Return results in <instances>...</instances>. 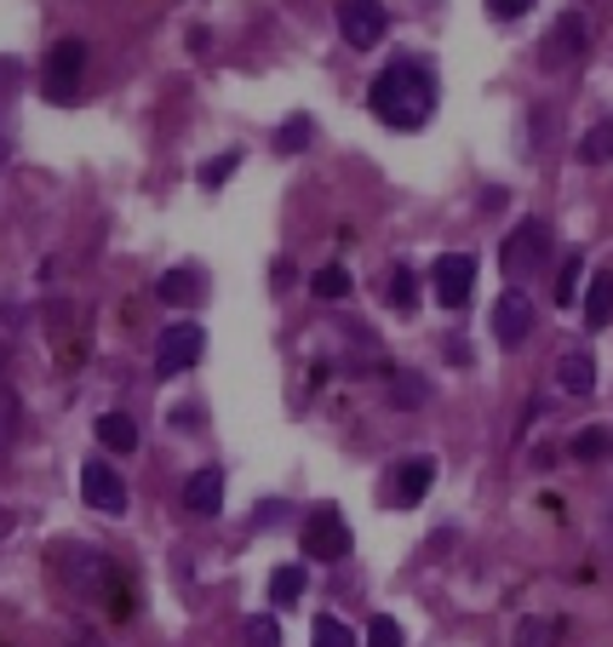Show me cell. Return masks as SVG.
<instances>
[{
	"instance_id": "4",
	"label": "cell",
	"mask_w": 613,
	"mask_h": 647,
	"mask_svg": "<svg viewBox=\"0 0 613 647\" xmlns=\"http://www.w3.org/2000/svg\"><path fill=\"white\" fill-rule=\"evenodd\" d=\"M385 29H390L385 0H338V35H345V47L372 52L385 41Z\"/></svg>"
},
{
	"instance_id": "23",
	"label": "cell",
	"mask_w": 613,
	"mask_h": 647,
	"mask_svg": "<svg viewBox=\"0 0 613 647\" xmlns=\"http://www.w3.org/2000/svg\"><path fill=\"white\" fill-rule=\"evenodd\" d=\"M310 292L327 298V304H338V298L350 292V269H345V264H321L316 276H310Z\"/></svg>"
},
{
	"instance_id": "14",
	"label": "cell",
	"mask_w": 613,
	"mask_h": 647,
	"mask_svg": "<svg viewBox=\"0 0 613 647\" xmlns=\"http://www.w3.org/2000/svg\"><path fill=\"white\" fill-rule=\"evenodd\" d=\"M556 384H562L568 396H591V390H596V361H591L585 350H568V356L556 361Z\"/></svg>"
},
{
	"instance_id": "19",
	"label": "cell",
	"mask_w": 613,
	"mask_h": 647,
	"mask_svg": "<svg viewBox=\"0 0 613 647\" xmlns=\"http://www.w3.org/2000/svg\"><path fill=\"white\" fill-rule=\"evenodd\" d=\"M304 590H310V573H304V567H276V573H269V602H276V607H293Z\"/></svg>"
},
{
	"instance_id": "9",
	"label": "cell",
	"mask_w": 613,
	"mask_h": 647,
	"mask_svg": "<svg viewBox=\"0 0 613 647\" xmlns=\"http://www.w3.org/2000/svg\"><path fill=\"white\" fill-rule=\"evenodd\" d=\"M585 41H591L585 12H562L556 29H551V41L539 47V63H544V70H568L573 58H585Z\"/></svg>"
},
{
	"instance_id": "21",
	"label": "cell",
	"mask_w": 613,
	"mask_h": 647,
	"mask_svg": "<svg viewBox=\"0 0 613 647\" xmlns=\"http://www.w3.org/2000/svg\"><path fill=\"white\" fill-rule=\"evenodd\" d=\"M573 459H579V464H602V459H613V435H607L602 424L579 430V435H573Z\"/></svg>"
},
{
	"instance_id": "3",
	"label": "cell",
	"mask_w": 613,
	"mask_h": 647,
	"mask_svg": "<svg viewBox=\"0 0 613 647\" xmlns=\"http://www.w3.org/2000/svg\"><path fill=\"white\" fill-rule=\"evenodd\" d=\"M298 551L310 556V562H345L350 556V527H345V516H338L333 504L310 510V522L298 527Z\"/></svg>"
},
{
	"instance_id": "10",
	"label": "cell",
	"mask_w": 613,
	"mask_h": 647,
	"mask_svg": "<svg viewBox=\"0 0 613 647\" xmlns=\"http://www.w3.org/2000/svg\"><path fill=\"white\" fill-rule=\"evenodd\" d=\"M81 499L92 510H104V516H121V510H126V482H121L104 459H86L81 464Z\"/></svg>"
},
{
	"instance_id": "12",
	"label": "cell",
	"mask_w": 613,
	"mask_h": 647,
	"mask_svg": "<svg viewBox=\"0 0 613 647\" xmlns=\"http://www.w3.org/2000/svg\"><path fill=\"white\" fill-rule=\"evenodd\" d=\"M184 510H190V516H207V522L224 510V470L218 464H201L184 482Z\"/></svg>"
},
{
	"instance_id": "11",
	"label": "cell",
	"mask_w": 613,
	"mask_h": 647,
	"mask_svg": "<svg viewBox=\"0 0 613 647\" xmlns=\"http://www.w3.org/2000/svg\"><path fill=\"white\" fill-rule=\"evenodd\" d=\"M430 482H436V459H401L396 470H390V482H385V499L396 504V510H413L425 493H430Z\"/></svg>"
},
{
	"instance_id": "6",
	"label": "cell",
	"mask_w": 613,
	"mask_h": 647,
	"mask_svg": "<svg viewBox=\"0 0 613 647\" xmlns=\"http://www.w3.org/2000/svg\"><path fill=\"white\" fill-rule=\"evenodd\" d=\"M201 350H207V332H201L195 321H173V327H161L155 372H161V379H178V372H190V367L201 361Z\"/></svg>"
},
{
	"instance_id": "28",
	"label": "cell",
	"mask_w": 613,
	"mask_h": 647,
	"mask_svg": "<svg viewBox=\"0 0 613 647\" xmlns=\"http://www.w3.org/2000/svg\"><path fill=\"white\" fill-rule=\"evenodd\" d=\"M235 161H242V155H235V150H224L218 161H207V166H201V184H207V189H218V184H229V173H235Z\"/></svg>"
},
{
	"instance_id": "25",
	"label": "cell",
	"mask_w": 613,
	"mask_h": 647,
	"mask_svg": "<svg viewBox=\"0 0 613 647\" xmlns=\"http://www.w3.org/2000/svg\"><path fill=\"white\" fill-rule=\"evenodd\" d=\"M556 641H562V625L556 619H539V613H533V619L517 625V647H556Z\"/></svg>"
},
{
	"instance_id": "15",
	"label": "cell",
	"mask_w": 613,
	"mask_h": 647,
	"mask_svg": "<svg viewBox=\"0 0 613 647\" xmlns=\"http://www.w3.org/2000/svg\"><path fill=\"white\" fill-rule=\"evenodd\" d=\"M613 321V269H596L591 287H585V327L602 332Z\"/></svg>"
},
{
	"instance_id": "2",
	"label": "cell",
	"mask_w": 613,
	"mask_h": 647,
	"mask_svg": "<svg viewBox=\"0 0 613 647\" xmlns=\"http://www.w3.org/2000/svg\"><path fill=\"white\" fill-rule=\"evenodd\" d=\"M81 75H86V41L70 35V41H58L47 52V63H41V97H47V104H70Z\"/></svg>"
},
{
	"instance_id": "29",
	"label": "cell",
	"mask_w": 613,
	"mask_h": 647,
	"mask_svg": "<svg viewBox=\"0 0 613 647\" xmlns=\"http://www.w3.org/2000/svg\"><path fill=\"white\" fill-rule=\"evenodd\" d=\"M247 641H253V647H282V630H276V619H269V613H258V619H247Z\"/></svg>"
},
{
	"instance_id": "5",
	"label": "cell",
	"mask_w": 613,
	"mask_h": 647,
	"mask_svg": "<svg viewBox=\"0 0 613 647\" xmlns=\"http://www.w3.org/2000/svg\"><path fill=\"white\" fill-rule=\"evenodd\" d=\"M544 253H551V229H544L539 218H522L517 229H510V242H504L499 264H504V276H510V281H528L533 269L544 264Z\"/></svg>"
},
{
	"instance_id": "35",
	"label": "cell",
	"mask_w": 613,
	"mask_h": 647,
	"mask_svg": "<svg viewBox=\"0 0 613 647\" xmlns=\"http://www.w3.org/2000/svg\"><path fill=\"white\" fill-rule=\"evenodd\" d=\"M7 527H12V516H7V510H0V533H7Z\"/></svg>"
},
{
	"instance_id": "31",
	"label": "cell",
	"mask_w": 613,
	"mask_h": 647,
	"mask_svg": "<svg viewBox=\"0 0 613 647\" xmlns=\"http://www.w3.org/2000/svg\"><path fill=\"white\" fill-rule=\"evenodd\" d=\"M488 12H493L499 23H510V18H522V12H533V0H488Z\"/></svg>"
},
{
	"instance_id": "24",
	"label": "cell",
	"mask_w": 613,
	"mask_h": 647,
	"mask_svg": "<svg viewBox=\"0 0 613 647\" xmlns=\"http://www.w3.org/2000/svg\"><path fill=\"white\" fill-rule=\"evenodd\" d=\"M310 647H356V630L345 619H333V613H321L310 625Z\"/></svg>"
},
{
	"instance_id": "20",
	"label": "cell",
	"mask_w": 613,
	"mask_h": 647,
	"mask_svg": "<svg viewBox=\"0 0 613 647\" xmlns=\"http://www.w3.org/2000/svg\"><path fill=\"white\" fill-rule=\"evenodd\" d=\"M585 166H602V161H613V121H596L585 138H579V150H573Z\"/></svg>"
},
{
	"instance_id": "16",
	"label": "cell",
	"mask_w": 613,
	"mask_h": 647,
	"mask_svg": "<svg viewBox=\"0 0 613 647\" xmlns=\"http://www.w3.org/2000/svg\"><path fill=\"white\" fill-rule=\"evenodd\" d=\"M385 304H390L396 316H413L419 310V276L407 264H396L390 276H385Z\"/></svg>"
},
{
	"instance_id": "33",
	"label": "cell",
	"mask_w": 613,
	"mask_h": 647,
	"mask_svg": "<svg viewBox=\"0 0 613 647\" xmlns=\"http://www.w3.org/2000/svg\"><path fill=\"white\" fill-rule=\"evenodd\" d=\"M70 647H104V641H98V636H75Z\"/></svg>"
},
{
	"instance_id": "27",
	"label": "cell",
	"mask_w": 613,
	"mask_h": 647,
	"mask_svg": "<svg viewBox=\"0 0 613 647\" xmlns=\"http://www.w3.org/2000/svg\"><path fill=\"white\" fill-rule=\"evenodd\" d=\"M579 276H585V258L573 253V258L562 264V281H556V304H573V298H579Z\"/></svg>"
},
{
	"instance_id": "18",
	"label": "cell",
	"mask_w": 613,
	"mask_h": 647,
	"mask_svg": "<svg viewBox=\"0 0 613 647\" xmlns=\"http://www.w3.org/2000/svg\"><path fill=\"white\" fill-rule=\"evenodd\" d=\"M98 441H104L110 453H132L139 448V424H132L126 413H104L98 419Z\"/></svg>"
},
{
	"instance_id": "22",
	"label": "cell",
	"mask_w": 613,
	"mask_h": 647,
	"mask_svg": "<svg viewBox=\"0 0 613 647\" xmlns=\"http://www.w3.org/2000/svg\"><path fill=\"white\" fill-rule=\"evenodd\" d=\"M430 401V384L419 379V372H396L390 379V407H407V413H413V407H425Z\"/></svg>"
},
{
	"instance_id": "34",
	"label": "cell",
	"mask_w": 613,
	"mask_h": 647,
	"mask_svg": "<svg viewBox=\"0 0 613 647\" xmlns=\"http://www.w3.org/2000/svg\"><path fill=\"white\" fill-rule=\"evenodd\" d=\"M12 81V63H0V86H7Z\"/></svg>"
},
{
	"instance_id": "30",
	"label": "cell",
	"mask_w": 613,
	"mask_h": 647,
	"mask_svg": "<svg viewBox=\"0 0 613 647\" xmlns=\"http://www.w3.org/2000/svg\"><path fill=\"white\" fill-rule=\"evenodd\" d=\"M367 647H401V625H396V619H385V613H379V619L367 625Z\"/></svg>"
},
{
	"instance_id": "17",
	"label": "cell",
	"mask_w": 613,
	"mask_h": 647,
	"mask_svg": "<svg viewBox=\"0 0 613 647\" xmlns=\"http://www.w3.org/2000/svg\"><path fill=\"white\" fill-rule=\"evenodd\" d=\"M155 292H161V304H178V310H184V304L201 298V276H195L190 264H173V269H166V276L155 281Z\"/></svg>"
},
{
	"instance_id": "8",
	"label": "cell",
	"mask_w": 613,
	"mask_h": 647,
	"mask_svg": "<svg viewBox=\"0 0 613 647\" xmlns=\"http://www.w3.org/2000/svg\"><path fill=\"white\" fill-rule=\"evenodd\" d=\"M533 304H528V292L522 287H510V292H499V304H493V338L504 350H522L528 345V332H533Z\"/></svg>"
},
{
	"instance_id": "1",
	"label": "cell",
	"mask_w": 613,
	"mask_h": 647,
	"mask_svg": "<svg viewBox=\"0 0 613 647\" xmlns=\"http://www.w3.org/2000/svg\"><path fill=\"white\" fill-rule=\"evenodd\" d=\"M367 104H372V115H379L385 126L419 132L436 115V75H430V63L425 58H396L390 70L372 75Z\"/></svg>"
},
{
	"instance_id": "7",
	"label": "cell",
	"mask_w": 613,
	"mask_h": 647,
	"mask_svg": "<svg viewBox=\"0 0 613 647\" xmlns=\"http://www.w3.org/2000/svg\"><path fill=\"white\" fill-rule=\"evenodd\" d=\"M430 287H436V304H441V310H464V304H470V287H476V258H470V253H441L436 269H430Z\"/></svg>"
},
{
	"instance_id": "13",
	"label": "cell",
	"mask_w": 613,
	"mask_h": 647,
	"mask_svg": "<svg viewBox=\"0 0 613 647\" xmlns=\"http://www.w3.org/2000/svg\"><path fill=\"white\" fill-rule=\"evenodd\" d=\"M58 562H63V578H70L75 590H98L110 578V562L98 556V551H86V544H70V551H58Z\"/></svg>"
},
{
	"instance_id": "26",
	"label": "cell",
	"mask_w": 613,
	"mask_h": 647,
	"mask_svg": "<svg viewBox=\"0 0 613 647\" xmlns=\"http://www.w3.org/2000/svg\"><path fill=\"white\" fill-rule=\"evenodd\" d=\"M310 138H316V121H310V115H293V121H282V132H276V150H282V155H298Z\"/></svg>"
},
{
	"instance_id": "32",
	"label": "cell",
	"mask_w": 613,
	"mask_h": 647,
	"mask_svg": "<svg viewBox=\"0 0 613 647\" xmlns=\"http://www.w3.org/2000/svg\"><path fill=\"white\" fill-rule=\"evenodd\" d=\"M12 419H18V396H12V390H0V441L12 435Z\"/></svg>"
}]
</instances>
